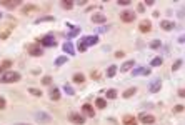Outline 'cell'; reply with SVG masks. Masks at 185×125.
Returning <instances> with one entry per match:
<instances>
[{
	"mask_svg": "<svg viewBox=\"0 0 185 125\" xmlns=\"http://www.w3.org/2000/svg\"><path fill=\"white\" fill-rule=\"evenodd\" d=\"M22 75L19 72H13V70H7L0 75V84H15V82H20Z\"/></svg>",
	"mask_w": 185,
	"mask_h": 125,
	"instance_id": "obj_1",
	"label": "cell"
},
{
	"mask_svg": "<svg viewBox=\"0 0 185 125\" xmlns=\"http://www.w3.org/2000/svg\"><path fill=\"white\" fill-rule=\"evenodd\" d=\"M40 44V47H57V42H55V37H53L52 33H47V35H43L42 39L37 40Z\"/></svg>",
	"mask_w": 185,
	"mask_h": 125,
	"instance_id": "obj_2",
	"label": "cell"
},
{
	"mask_svg": "<svg viewBox=\"0 0 185 125\" xmlns=\"http://www.w3.org/2000/svg\"><path fill=\"white\" fill-rule=\"evenodd\" d=\"M25 48L32 57H42V55H43V48L40 47V44H30V45H27Z\"/></svg>",
	"mask_w": 185,
	"mask_h": 125,
	"instance_id": "obj_3",
	"label": "cell"
},
{
	"mask_svg": "<svg viewBox=\"0 0 185 125\" xmlns=\"http://www.w3.org/2000/svg\"><path fill=\"white\" fill-rule=\"evenodd\" d=\"M68 120L75 125H84L85 124V117H84L80 112H70L68 113Z\"/></svg>",
	"mask_w": 185,
	"mask_h": 125,
	"instance_id": "obj_4",
	"label": "cell"
},
{
	"mask_svg": "<svg viewBox=\"0 0 185 125\" xmlns=\"http://www.w3.org/2000/svg\"><path fill=\"white\" fill-rule=\"evenodd\" d=\"M139 122H142V124H145V125H152L155 124V117H153L152 113H147V112H142L139 115Z\"/></svg>",
	"mask_w": 185,
	"mask_h": 125,
	"instance_id": "obj_5",
	"label": "cell"
},
{
	"mask_svg": "<svg viewBox=\"0 0 185 125\" xmlns=\"http://www.w3.org/2000/svg\"><path fill=\"white\" fill-rule=\"evenodd\" d=\"M135 12H132V10H124V12L120 13V20L122 22H125V23H130V22H133L135 20Z\"/></svg>",
	"mask_w": 185,
	"mask_h": 125,
	"instance_id": "obj_6",
	"label": "cell"
},
{
	"mask_svg": "<svg viewBox=\"0 0 185 125\" xmlns=\"http://www.w3.org/2000/svg\"><path fill=\"white\" fill-rule=\"evenodd\" d=\"M139 30L142 33H148L150 32V30H152V22H150V20H142V22H140L139 23Z\"/></svg>",
	"mask_w": 185,
	"mask_h": 125,
	"instance_id": "obj_7",
	"label": "cell"
},
{
	"mask_svg": "<svg viewBox=\"0 0 185 125\" xmlns=\"http://www.w3.org/2000/svg\"><path fill=\"white\" fill-rule=\"evenodd\" d=\"M122 124L124 125H139V120H137V117L127 113V115H124V119H122Z\"/></svg>",
	"mask_w": 185,
	"mask_h": 125,
	"instance_id": "obj_8",
	"label": "cell"
},
{
	"mask_svg": "<svg viewBox=\"0 0 185 125\" xmlns=\"http://www.w3.org/2000/svg\"><path fill=\"white\" fill-rule=\"evenodd\" d=\"M82 42H84L87 47H92V45H97V44H99V37H97V35H88V37H84Z\"/></svg>",
	"mask_w": 185,
	"mask_h": 125,
	"instance_id": "obj_9",
	"label": "cell"
},
{
	"mask_svg": "<svg viewBox=\"0 0 185 125\" xmlns=\"http://www.w3.org/2000/svg\"><path fill=\"white\" fill-rule=\"evenodd\" d=\"M82 113L87 115V117H95V110H93V107L90 104H84L82 105Z\"/></svg>",
	"mask_w": 185,
	"mask_h": 125,
	"instance_id": "obj_10",
	"label": "cell"
},
{
	"mask_svg": "<svg viewBox=\"0 0 185 125\" xmlns=\"http://www.w3.org/2000/svg\"><path fill=\"white\" fill-rule=\"evenodd\" d=\"M0 5L7 7V8H17L20 5V0H0Z\"/></svg>",
	"mask_w": 185,
	"mask_h": 125,
	"instance_id": "obj_11",
	"label": "cell"
},
{
	"mask_svg": "<svg viewBox=\"0 0 185 125\" xmlns=\"http://www.w3.org/2000/svg\"><path fill=\"white\" fill-rule=\"evenodd\" d=\"M90 20H92L93 23H104V22H107V15H104V13H93L92 17H90Z\"/></svg>",
	"mask_w": 185,
	"mask_h": 125,
	"instance_id": "obj_12",
	"label": "cell"
},
{
	"mask_svg": "<svg viewBox=\"0 0 185 125\" xmlns=\"http://www.w3.org/2000/svg\"><path fill=\"white\" fill-rule=\"evenodd\" d=\"M160 28H164L165 32H170V30L175 28V23H173L172 20H162L160 22Z\"/></svg>",
	"mask_w": 185,
	"mask_h": 125,
	"instance_id": "obj_13",
	"label": "cell"
},
{
	"mask_svg": "<svg viewBox=\"0 0 185 125\" xmlns=\"http://www.w3.org/2000/svg\"><path fill=\"white\" fill-rule=\"evenodd\" d=\"M150 68H147V67H139L137 70H133V77H137V75H150Z\"/></svg>",
	"mask_w": 185,
	"mask_h": 125,
	"instance_id": "obj_14",
	"label": "cell"
},
{
	"mask_svg": "<svg viewBox=\"0 0 185 125\" xmlns=\"http://www.w3.org/2000/svg\"><path fill=\"white\" fill-rule=\"evenodd\" d=\"M133 65H135V62H133V60H127L125 64H124V65L120 67V72H130V68H133Z\"/></svg>",
	"mask_w": 185,
	"mask_h": 125,
	"instance_id": "obj_15",
	"label": "cell"
},
{
	"mask_svg": "<svg viewBox=\"0 0 185 125\" xmlns=\"http://www.w3.org/2000/svg\"><path fill=\"white\" fill-rule=\"evenodd\" d=\"M160 88H162V82H160V80H155V82L150 84V92H152V93L160 92Z\"/></svg>",
	"mask_w": 185,
	"mask_h": 125,
	"instance_id": "obj_16",
	"label": "cell"
},
{
	"mask_svg": "<svg viewBox=\"0 0 185 125\" xmlns=\"http://www.w3.org/2000/svg\"><path fill=\"white\" fill-rule=\"evenodd\" d=\"M64 52L68 53V55H73V53H75V48H73L72 42H65V44H64Z\"/></svg>",
	"mask_w": 185,
	"mask_h": 125,
	"instance_id": "obj_17",
	"label": "cell"
},
{
	"mask_svg": "<svg viewBox=\"0 0 185 125\" xmlns=\"http://www.w3.org/2000/svg\"><path fill=\"white\" fill-rule=\"evenodd\" d=\"M72 80L75 82V84H84V82H85V75H84V73H80V72H77V73H73Z\"/></svg>",
	"mask_w": 185,
	"mask_h": 125,
	"instance_id": "obj_18",
	"label": "cell"
},
{
	"mask_svg": "<svg viewBox=\"0 0 185 125\" xmlns=\"http://www.w3.org/2000/svg\"><path fill=\"white\" fill-rule=\"evenodd\" d=\"M135 93H137V88H135V87H130V88H127L125 92L122 93V97H124V99H130Z\"/></svg>",
	"mask_w": 185,
	"mask_h": 125,
	"instance_id": "obj_19",
	"label": "cell"
},
{
	"mask_svg": "<svg viewBox=\"0 0 185 125\" xmlns=\"http://www.w3.org/2000/svg\"><path fill=\"white\" fill-rule=\"evenodd\" d=\"M50 100H52V102L60 100V90L59 88H52V90H50Z\"/></svg>",
	"mask_w": 185,
	"mask_h": 125,
	"instance_id": "obj_20",
	"label": "cell"
},
{
	"mask_svg": "<svg viewBox=\"0 0 185 125\" xmlns=\"http://www.w3.org/2000/svg\"><path fill=\"white\" fill-rule=\"evenodd\" d=\"M35 119L37 120H43V122H50V115H47V113H43V112H37L35 113Z\"/></svg>",
	"mask_w": 185,
	"mask_h": 125,
	"instance_id": "obj_21",
	"label": "cell"
},
{
	"mask_svg": "<svg viewBox=\"0 0 185 125\" xmlns=\"http://www.w3.org/2000/svg\"><path fill=\"white\" fill-rule=\"evenodd\" d=\"M95 107H97V108H107V100L99 97V99L95 100Z\"/></svg>",
	"mask_w": 185,
	"mask_h": 125,
	"instance_id": "obj_22",
	"label": "cell"
},
{
	"mask_svg": "<svg viewBox=\"0 0 185 125\" xmlns=\"http://www.w3.org/2000/svg\"><path fill=\"white\" fill-rule=\"evenodd\" d=\"M115 73H117V65H110L107 68V77H108V79L115 77Z\"/></svg>",
	"mask_w": 185,
	"mask_h": 125,
	"instance_id": "obj_23",
	"label": "cell"
},
{
	"mask_svg": "<svg viewBox=\"0 0 185 125\" xmlns=\"http://www.w3.org/2000/svg\"><path fill=\"white\" fill-rule=\"evenodd\" d=\"M60 5H62V8H65V10H70V8H73V5H75V3H73L72 0H64Z\"/></svg>",
	"mask_w": 185,
	"mask_h": 125,
	"instance_id": "obj_24",
	"label": "cell"
},
{
	"mask_svg": "<svg viewBox=\"0 0 185 125\" xmlns=\"http://www.w3.org/2000/svg\"><path fill=\"white\" fill-rule=\"evenodd\" d=\"M105 97H107V99H108V100H113V99H117V90H115V88H110V90H107Z\"/></svg>",
	"mask_w": 185,
	"mask_h": 125,
	"instance_id": "obj_25",
	"label": "cell"
},
{
	"mask_svg": "<svg viewBox=\"0 0 185 125\" xmlns=\"http://www.w3.org/2000/svg\"><path fill=\"white\" fill-rule=\"evenodd\" d=\"M28 93L33 95V97H42V90L35 88V87H30V88H28Z\"/></svg>",
	"mask_w": 185,
	"mask_h": 125,
	"instance_id": "obj_26",
	"label": "cell"
},
{
	"mask_svg": "<svg viewBox=\"0 0 185 125\" xmlns=\"http://www.w3.org/2000/svg\"><path fill=\"white\" fill-rule=\"evenodd\" d=\"M162 64H164L162 57H155V59H152V62H150V65H152V67H160Z\"/></svg>",
	"mask_w": 185,
	"mask_h": 125,
	"instance_id": "obj_27",
	"label": "cell"
},
{
	"mask_svg": "<svg viewBox=\"0 0 185 125\" xmlns=\"http://www.w3.org/2000/svg\"><path fill=\"white\" fill-rule=\"evenodd\" d=\"M35 10H39V7H35V5H27L22 8V12L23 13H28V12H35Z\"/></svg>",
	"mask_w": 185,
	"mask_h": 125,
	"instance_id": "obj_28",
	"label": "cell"
},
{
	"mask_svg": "<svg viewBox=\"0 0 185 125\" xmlns=\"http://www.w3.org/2000/svg\"><path fill=\"white\" fill-rule=\"evenodd\" d=\"M67 62V55H62V57H59V59L55 60V67H60V65H64Z\"/></svg>",
	"mask_w": 185,
	"mask_h": 125,
	"instance_id": "obj_29",
	"label": "cell"
},
{
	"mask_svg": "<svg viewBox=\"0 0 185 125\" xmlns=\"http://www.w3.org/2000/svg\"><path fill=\"white\" fill-rule=\"evenodd\" d=\"M87 48H88V47H87L82 40H79V44H77V50H79V52H85Z\"/></svg>",
	"mask_w": 185,
	"mask_h": 125,
	"instance_id": "obj_30",
	"label": "cell"
},
{
	"mask_svg": "<svg viewBox=\"0 0 185 125\" xmlns=\"http://www.w3.org/2000/svg\"><path fill=\"white\" fill-rule=\"evenodd\" d=\"M64 90H65V93H68V95H75L73 88H72L70 85H68V84H65V85H64Z\"/></svg>",
	"mask_w": 185,
	"mask_h": 125,
	"instance_id": "obj_31",
	"label": "cell"
},
{
	"mask_svg": "<svg viewBox=\"0 0 185 125\" xmlns=\"http://www.w3.org/2000/svg\"><path fill=\"white\" fill-rule=\"evenodd\" d=\"M53 17H40V19L35 20V23H40V22H52Z\"/></svg>",
	"mask_w": 185,
	"mask_h": 125,
	"instance_id": "obj_32",
	"label": "cell"
},
{
	"mask_svg": "<svg viewBox=\"0 0 185 125\" xmlns=\"http://www.w3.org/2000/svg\"><path fill=\"white\" fill-rule=\"evenodd\" d=\"M0 65H2V68H3V70L7 72V68H8V67H12V62H10V60H3Z\"/></svg>",
	"mask_w": 185,
	"mask_h": 125,
	"instance_id": "obj_33",
	"label": "cell"
},
{
	"mask_svg": "<svg viewBox=\"0 0 185 125\" xmlns=\"http://www.w3.org/2000/svg\"><path fill=\"white\" fill-rule=\"evenodd\" d=\"M5 108H7V100L0 95V110H5Z\"/></svg>",
	"mask_w": 185,
	"mask_h": 125,
	"instance_id": "obj_34",
	"label": "cell"
},
{
	"mask_svg": "<svg viewBox=\"0 0 185 125\" xmlns=\"http://www.w3.org/2000/svg\"><path fill=\"white\" fill-rule=\"evenodd\" d=\"M180 65H182V60H175V64H173V65H172V70H173V72H175V70H179V68H180Z\"/></svg>",
	"mask_w": 185,
	"mask_h": 125,
	"instance_id": "obj_35",
	"label": "cell"
},
{
	"mask_svg": "<svg viewBox=\"0 0 185 125\" xmlns=\"http://www.w3.org/2000/svg\"><path fill=\"white\" fill-rule=\"evenodd\" d=\"M160 45H162V42H160V40H152V44H150L152 48H159Z\"/></svg>",
	"mask_w": 185,
	"mask_h": 125,
	"instance_id": "obj_36",
	"label": "cell"
},
{
	"mask_svg": "<svg viewBox=\"0 0 185 125\" xmlns=\"http://www.w3.org/2000/svg\"><path fill=\"white\" fill-rule=\"evenodd\" d=\"M184 108H185L184 105H175V108H173V112H175V113H180V112H184Z\"/></svg>",
	"mask_w": 185,
	"mask_h": 125,
	"instance_id": "obj_37",
	"label": "cell"
},
{
	"mask_svg": "<svg viewBox=\"0 0 185 125\" xmlns=\"http://www.w3.org/2000/svg\"><path fill=\"white\" fill-rule=\"evenodd\" d=\"M130 3H132V0H119V5L127 7V5H130Z\"/></svg>",
	"mask_w": 185,
	"mask_h": 125,
	"instance_id": "obj_38",
	"label": "cell"
},
{
	"mask_svg": "<svg viewBox=\"0 0 185 125\" xmlns=\"http://www.w3.org/2000/svg\"><path fill=\"white\" fill-rule=\"evenodd\" d=\"M50 82H52L50 77H43V79H42V84H43V85H50Z\"/></svg>",
	"mask_w": 185,
	"mask_h": 125,
	"instance_id": "obj_39",
	"label": "cell"
},
{
	"mask_svg": "<svg viewBox=\"0 0 185 125\" xmlns=\"http://www.w3.org/2000/svg\"><path fill=\"white\" fill-rule=\"evenodd\" d=\"M137 12L144 13V12H145V5H144V3H139V5H137Z\"/></svg>",
	"mask_w": 185,
	"mask_h": 125,
	"instance_id": "obj_40",
	"label": "cell"
},
{
	"mask_svg": "<svg viewBox=\"0 0 185 125\" xmlns=\"http://www.w3.org/2000/svg\"><path fill=\"white\" fill-rule=\"evenodd\" d=\"M90 77H92V79H95V80H97V79H99V77H100V73L97 72V70H92V73H90Z\"/></svg>",
	"mask_w": 185,
	"mask_h": 125,
	"instance_id": "obj_41",
	"label": "cell"
},
{
	"mask_svg": "<svg viewBox=\"0 0 185 125\" xmlns=\"http://www.w3.org/2000/svg\"><path fill=\"white\" fill-rule=\"evenodd\" d=\"M177 95H179V97H182V99H185V88H179Z\"/></svg>",
	"mask_w": 185,
	"mask_h": 125,
	"instance_id": "obj_42",
	"label": "cell"
},
{
	"mask_svg": "<svg viewBox=\"0 0 185 125\" xmlns=\"http://www.w3.org/2000/svg\"><path fill=\"white\" fill-rule=\"evenodd\" d=\"M124 55H125V53L122 52V50H117V52H115V59H122Z\"/></svg>",
	"mask_w": 185,
	"mask_h": 125,
	"instance_id": "obj_43",
	"label": "cell"
},
{
	"mask_svg": "<svg viewBox=\"0 0 185 125\" xmlns=\"http://www.w3.org/2000/svg\"><path fill=\"white\" fill-rule=\"evenodd\" d=\"M153 3H155V0H145V5L147 7H152Z\"/></svg>",
	"mask_w": 185,
	"mask_h": 125,
	"instance_id": "obj_44",
	"label": "cell"
},
{
	"mask_svg": "<svg viewBox=\"0 0 185 125\" xmlns=\"http://www.w3.org/2000/svg\"><path fill=\"white\" fill-rule=\"evenodd\" d=\"M179 44H185V33L179 37Z\"/></svg>",
	"mask_w": 185,
	"mask_h": 125,
	"instance_id": "obj_45",
	"label": "cell"
},
{
	"mask_svg": "<svg viewBox=\"0 0 185 125\" xmlns=\"http://www.w3.org/2000/svg\"><path fill=\"white\" fill-rule=\"evenodd\" d=\"M5 72V70H3V68H2V65H0V75H2V73Z\"/></svg>",
	"mask_w": 185,
	"mask_h": 125,
	"instance_id": "obj_46",
	"label": "cell"
},
{
	"mask_svg": "<svg viewBox=\"0 0 185 125\" xmlns=\"http://www.w3.org/2000/svg\"><path fill=\"white\" fill-rule=\"evenodd\" d=\"M0 19H2V12H0Z\"/></svg>",
	"mask_w": 185,
	"mask_h": 125,
	"instance_id": "obj_47",
	"label": "cell"
},
{
	"mask_svg": "<svg viewBox=\"0 0 185 125\" xmlns=\"http://www.w3.org/2000/svg\"><path fill=\"white\" fill-rule=\"evenodd\" d=\"M20 125H27V124H20Z\"/></svg>",
	"mask_w": 185,
	"mask_h": 125,
	"instance_id": "obj_48",
	"label": "cell"
}]
</instances>
